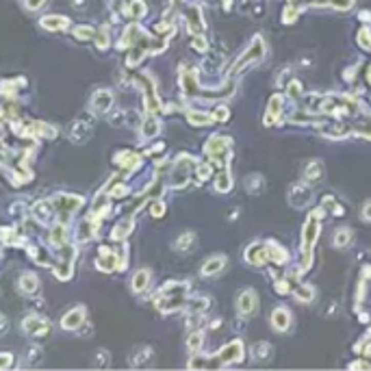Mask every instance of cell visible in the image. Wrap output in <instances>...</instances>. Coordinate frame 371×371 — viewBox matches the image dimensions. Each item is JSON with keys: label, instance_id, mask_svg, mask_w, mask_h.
<instances>
[{"label": "cell", "instance_id": "obj_7", "mask_svg": "<svg viewBox=\"0 0 371 371\" xmlns=\"http://www.w3.org/2000/svg\"><path fill=\"white\" fill-rule=\"evenodd\" d=\"M256 306H258V297H256L254 291H243L237 297V309H239L241 315H254Z\"/></svg>", "mask_w": 371, "mask_h": 371}, {"label": "cell", "instance_id": "obj_27", "mask_svg": "<svg viewBox=\"0 0 371 371\" xmlns=\"http://www.w3.org/2000/svg\"><path fill=\"white\" fill-rule=\"evenodd\" d=\"M304 176L309 178V180H315V178H319L321 176V163H317V161H313L311 165H309V169L304 171Z\"/></svg>", "mask_w": 371, "mask_h": 371}, {"label": "cell", "instance_id": "obj_11", "mask_svg": "<svg viewBox=\"0 0 371 371\" xmlns=\"http://www.w3.org/2000/svg\"><path fill=\"white\" fill-rule=\"evenodd\" d=\"M187 22H189V31L193 35H200L204 31V22H202V13L198 7H191L187 11Z\"/></svg>", "mask_w": 371, "mask_h": 371}, {"label": "cell", "instance_id": "obj_39", "mask_svg": "<svg viewBox=\"0 0 371 371\" xmlns=\"http://www.w3.org/2000/svg\"><path fill=\"white\" fill-rule=\"evenodd\" d=\"M193 48H195V50H200V52H206V48H209V43H206V39L202 37V35H198V37L193 39Z\"/></svg>", "mask_w": 371, "mask_h": 371}, {"label": "cell", "instance_id": "obj_37", "mask_svg": "<svg viewBox=\"0 0 371 371\" xmlns=\"http://www.w3.org/2000/svg\"><path fill=\"white\" fill-rule=\"evenodd\" d=\"M254 356L256 358H267L269 356V345L267 343H258L256 350H254Z\"/></svg>", "mask_w": 371, "mask_h": 371}, {"label": "cell", "instance_id": "obj_36", "mask_svg": "<svg viewBox=\"0 0 371 371\" xmlns=\"http://www.w3.org/2000/svg\"><path fill=\"white\" fill-rule=\"evenodd\" d=\"M200 345H202V334L198 332V334H191V337H189V350H200Z\"/></svg>", "mask_w": 371, "mask_h": 371}, {"label": "cell", "instance_id": "obj_5", "mask_svg": "<svg viewBox=\"0 0 371 371\" xmlns=\"http://www.w3.org/2000/svg\"><path fill=\"white\" fill-rule=\"evenodd\" d=\"M217 360H222V363H241L243 360V343L241 341L226 343V345L220 350V354H217Z\"/></svg>", "mask_w": 371, "mask_h": 371}, {"label": "cell", "instance_id": "obj_45", "mask_svg": "<svg viewBox=\"0 0 371 371\" xmlns=\"http://www.w3.org/2000/svg\"><path fill=\"white\" fill-rule=\"evenodd\" d=\"M9 360H11V356L0 354V367H7V365H9Z\"/></svg>", "mask_w": 371, "mask_h": 371}, {"label": "cell", "instance_id": "obj_43", "mask_svg": "<svg viewBox=\"0 0 371 371\" xmlns=\"http://www.w3.org/2000/svg\"><path fill=\"white\" fill-rule=\"evenodd\" d=\"M276 291L278 293H289V280H280V282H276Z\"/></svg>", "mask_w": 371, "mask_h": 371}, {"label": "cell", "instance_id": "obj_31", "mask_svg": "<svg viewBox=\"0 0 371 371\" xmlns=\"http://www.w3.org/2000/svg\"><path fill=\"white\" fill-rule=\"evenodd\" d=\"M358 43H360V48H365V50H371V31L363 29L358 33Z\"/></svg>", "mask_w": 371, "mask_h": 371}, {"label": "cell", "instance_id": "obj_14", "mask_svg": "<svg viewBox=\"0 0 371 371\" xmlns=\"http://www.w3.org/2000/svg\"><path fill=\"white\" fill-rule=\"evenodd\" d=\"M111 104H113V98H111V94H108V92H98L94 96V100H92V106H94L96 113L108 111V106H111Z\"/></svg>", "mask_w": 371, "mask_h": 371}, {"label": "cell", "instance_id": "obj_24", "mask_svg": "<svg viewBox=\"0 0 371 371\" xmlns=\"http://www.w3.org/2000/svg\"><path fill=\"white\" fill-rule=\"evenodd\" d=\"M35 287H37V280H35L31 274L22 276V280H20V289H22L24 293H31V291H35Z\"/></svg>", "mask_w": 371, "mask_h": 371}, {"label": "cell", "instance_id": "obj_15", "mask_svg": "<svg viewBox=\"0 0 371 371\" xmlns=\"http://www.w3.org/2000/svg\"><path fill=\"white\" fill-rule=\"evenodd\" d=\"M226 267V258L224 256H215V258H209L206 263L202 265V274L204 276H215Z\"/></svg>", "mask_w": 371, "mask_h": 371}, {"label": "cell", "instance_id": "obj_17", "mask_svg": "<svg viewBox=\"0 0 371 371\" xmlns=\"http://www.w3.org/2000/svg\"><path fill=\"white\" fill-rule=\"evenodd\" d=\"M230 187H232V176L228 174V169L224 167V169L220 171V176L215 178V189H217V191H222V193H226Z\"/></svg>", "mask_w": 371, "mask_h": 371}, {"label": "cell", "instance_id": "obj_26", "mask_svg": "<svg viewBox=\"0 0 371 371\" xmlns=\"http://www.w3.org/2000/svg\"><path fill=\"white\" fill-rule=\"evenodd\" d=\"M287 96L291 98V100H297V98H302V85L297 83V80H291L287 87Z\"/></svg>", "mask_w": 371, "mask_h": 371}, {"label": "cell", "instance_id": "obj_9", "mask_svg": "<svg viewBox=\"0 0 371 371\" xmlns=\"http://www.w3.org/2000/svg\"><path fill=\"white\" fill-rule=\"evenodd\" d=\"M282 108H285V102L280 96H274L271 100L267 102V111H265V124H274L278 122V117L282 115Z\"/></svg>", "mask_w": 371, "mask_h": 371}, {"label": "cell", "instance_id": "obj_22", "mask_svg": "<svg viewBox=\"0 0 371 371\" xmlns=\"http://www.w3.org/2000/svg\"><path fill=\"white\" fill-rule=\"evenodd\" d=\"M157 133H159V122L155 117H146V122H143V135L146 137H155Z\"/></svg>", "mask_w": 371, "mask_h": 371}, {"label": "cell", "instance_id": "obj_48", "mask_svg": "<svg viewBox=\"0 0 371 371\" xmlns=\"http://www.w3.org/2000/svg\"><path fill=\"white\" fill-rule=\"evenodd\" d=\"M367 78H369V80H371V68H369V72H367Z\"/></svg>", "mask_w": 371, "mask_h": 371}, {"label": "cell", "instance_id": "obj_47", "mask_svg": "<svg viewBox=\"0 0 371 371\" xmlns=\"http://www.w3.org/2000/svg\"><path fill=\"white\" fill-rule=\"evenodd\" d=\"M41 3H43V0H29V7H31V9H37Z\"/></svg>", "mask_w": 371, "mask_h": 371}, {"label": "cell", "instance_id": "obj_16", "mask_svg": "<svg viewBox=\"0 0 371 371\" xmlns=\"http://www.w3.org/2000/svg\"><path fill=\"white\" fill-rule=\"evenodd\" d=\"M83 319H85V311L76 309L63 317V328H78V325H83Z\"/></svg>", "mask_w": 371, "mask_h": 371}, {"label": "cell", "instance_id": "obj_28", "mask_svg": "<svg viewBox=\"0 0 371 371\" xmlns=\"http://www.w3.org/2000/svg\"><path fill=\"white\" fill-rule=\"evenodd\" d=\"M246 185H248V191L258 193V191H260V187H258V185H263V178L256 176V174H254V176H248V178H246Z\"/></svg>", "mask_w": 371, "mask_h": 371}, {"label": "cell", "instance_id": "obj_42", "mask_svg": "<svg viewBox=\"0 0 371 371\" xmlns=\"http://www.w3.org/2000/svg\"><path fill=\"white\" fill-rule=\"evenodd\" d=\"M163 213H165V206H163L161 202H155V204H152V215H155V217H161Z\"/></svg>", "mask_w": 371, "mask_h": 371}, {"label": "cell", "instance_id": "obj_41", "mask_svg": "<svg viewBox=\"0 0 371 371\" xmlns=\"http://www.w3.org/2000/svg\"><path fill=\"white\" fill-rule=\"evenodd\" d=\"M76 35H78L80 39H83V37L89 39V37H92V29H89V26H78V29H76Z\"/></svg>", "mask_w": 371, "mask_h": 371}, {"label": "cell", "instance_id": "obj_13", "mask_svg": "<svg viewBox=\"0 0 371 371\" xmlns=\"http://www.w3.org/2000/svg\"><path fill=\"white\" fill-rule=\"evenodd\" d=\"M289 323H291V315H289L285 309H276L271 313V325H274L276 330H280V332L287 330Z\"/></svg>", "mask_w": 371, "mask_h": 371}, {"label": "cell", "instance_id": "obj_19", "mask_svg": "<svg viewBox=\"0 0 371 371\" xmlns=\"http://www.w3.org/2000/svg\"><path fill=\"white\" fill-rule=\"evenodd\" d=\"M148 280H150V271H137V276L133 278V289L135 291H143L146 289V285H148Z\"/></svg>", "mask_w": 371, "mask_h": 371}, {"label": "cell", "instance_id": "obj_20", "mask_svg": "<svg viewBox=\"0 0 371 371\" xmlns=\"http://www.w3.org/2000/svg\"><path fill=\"white\" fill-rule=\"evenodd\" d=\"M350 241H352V232L347 228H341V230H337V234H334V246L337 248H345Z\"/></svg>", "mask_w": 371, "mask_h": 371}, {"label": "cell", "instance_id": "obj_6", "mask_svg": "<svg viewBox=\"0 0 371 371\" xmlns=\"http://www.w3.org/2000/svg\"><path fill=\"white\" fill-rule=\"evenodd\" d=\"M311 200H313V189L309 185H295L289 191V202L293 206H306L311 204Z\"/></svg>", "mask_w": 371, "mask_h": 371}, {"label": "cell", "instance_id": "obj_33", "mask_svg": "<svg viewBox=\"0 0 371 371\" xmlns=\"http://www.w3.org/2000/svg\"><path fill=\"white\" fill-rule=\"evenodd\" d=\"M228 115H230L228 106H217L215 111H213V120H217V122H226V120H228Z\"/></svg>", "mask_w": 371, "mask_h": 371}, {"label": "cell", "instance_id": "obj_40", "mask_svg": "<svg viewBox=\"0 0 371 371\" xmlns=\"http://www.w3.org/2000/svg\"><path fill=\"white\" fill-rule=\"evenodd\" d=\"M209 176H211V165H200L198 167V178L200 180H206Z\"/></svg>", "mask_w": 371, "mask_h": 371}, {"label": "cell", "instance_id": "obj_10", "mask_svg": "<svg viewBox=\"0 0 371 371\" xmlns=\"http://www.w3.org/2000/svg\"><path fill=\"white\" fill-rule=\"evenodd\" d=\"M89 135H92V126L85 124L83 120H78L74 126H72V133H70V139L74 143H83L89 139Z\"/></svg>", "mask_w": 371, "mask_h": 371}, {"label": "cell", "instance_id": "obj_25", "mask_svg": "<svg viewBox=\"0 0 371 371\" xmlns=\"http://www.w3.org/2000/svg\"><path fill=\"white\" fill-rule=\"evenodd\" d=\"M295 295H297V300H302V302H311L313 297H315V291H313L311 287H302L300 285V287L295 289Z\"/></svg>", "mask_w": 371, "mask_h": 371}, {"label": "cell", "instance_id": "obj_12", "mask_svg": "<svg viewBox=\"0 0 371 371\" xmlns=\"http://www.w3.org/2000/svg\"><path fill=\"white\" fill-rule=\"evenodd\" d=\"M265 248H267V256L274 260V263H278V265H282V263H287V250L285 248H280L276 241H267L265 243Z\"/></svg>", "mask_w": 371, "mask_h": 371}, {"label": "cell", "instance_id": "obj_2", "mask_svg": "<svg viewBox=\"0 0 371 371\" xmlns=\"http://www.w3.org/2000/svg\"><path fill=\"white\" fill-rule=\"evenodd\" d=\"M230 146H232V141L228 137H222V135H215V137H211L209 141H206V155H209L211 159L215 161H224L226 165H228V157H230Z\"/></svg>", "mask_w": 371, "mask_h": 371}, {"label": "cell", "instance_id": "obj_1", "mask_svg": "<svg viewBox=\"0 0 371 371\" xmlns=\"http://www.w3.org/2000/svg\"><path fill=\"white\" fill-rule=\"evenodd\" d=\"M319 215H321V211H317L315 215H311L309 222H306L304 228H302V252H304L302 267H304V269H309V265H311L313 246H315V241H317V237H319V222H317Z\"/></svg>", "mask_w": 371, "mask_h": 371}, {"label": "cell", "instance_id": "obj_8", "mask_svg": "<svg viewBox=\"0 0 371 371\" xmlns=\"http://www.w3.org/2000/svg\"><path fill=\"white\" fill-rule=\"evenodd\" d=\"M246 260L252 263V265H265L269 260L265 243H252V246L246 250Z\"/></svg>", "mask_w": 371, "mask_h": 371}, {"label": "cell", "instance_id": "obj_23", "mask_svg": "<svg viewBox=\"0 0 371 371\" xmlns=\"http://www.w3.org/2000/svg\"><path fill=\"white\" fill-rule=\"evenodd\" d=\"M193 241H195V237H193V232H185L183 237L178 239V243H176V248L180 250V252H185V250H189L193 246Z\"/></svg>", "mask_w": 371, "mask_h": 371}, {"label": "cell", "instance_id": "obj_3", "mask_svg": "<svg viewBox=\"0 0 371 371\" xmlns=\"http://www.w3.org/2000/svg\"><path fill=\"white\" fill-rule=\"evenodd\" d=\"M263 52H265V43L260 37H254V41H252V46L241 54V57L237 59V63H234V68L230 70V76L232 74H239V72L248 66V63L252 61H258V59H263Z\"/></svg>", "mask_w": 371, "mask_h": 371}, {"label": "cell", "instance_id": "obj_35", "mask_svg": "<svg viewBox=\"0 0 371 371\" xmlns=\"http://www.w3.org/2000/svg\"><path fill=\"white\" fill-rule=\"evenodd\" d=\"M130 13L135 15V17H139V15H143L146 13V5L141 3V0H135V3L130 5Z\"/></svg>", "mask_w": 371, "mask_h": 371}, {"label": "cell", "instance_id": "obj_21", "mask_svg": "<svg viewBox=\"0 0 371 371\" xmlns=\"http://www.w3.org/2000/svg\"><path fill=\"white\" fill-rule=\"evenodd\" d=\"M189 122L195 124V126H206L213 122V115H206V113H189Z\"/></svg>", "mask_w": 371, "mask_h": 371}, {"label": "cell", "instance_id": "obj_38", "mask_svg": "<svg viewBox=\"0 0 371 371\" xmlns=\"http://www.w3.org/2000/svg\"><path fill=\"white\" fill-rule=\"evenodd\" d=\"M321 3H330L332 7L343 9V11H345V9H350V7H352V0H321Z\"/></svg>", "mask_w": 371, "mask_h": 371}, {"label": "cell", "instance_id": "obj_46", "mask_svg": "<svg viewBox=\"0 0 371 371\" xmlns=\"http://www.w3.org/2000/svg\"><path fill=\"white\" fill-rule=\"evenodd\" d=\"M7 330V319L3 317V315H0V334H3Z\"/></svg>", "mask_w": 371, "mask_h": 371}, {"label": "cell", "instance_id": "obj_30", "mask_svg": "<svg viewBox=\"0 0 371 371\" xmlns=\"http://www.w3.org/2000/svg\"><path fill=\"white\" fill-rule=\"evenodd\" d=\"M130 228H133V224H130V222H124L122 226H117V228L113 230V239H117V241H120V239H124L126 234L130 232Z\"/></svg>", "mask_w": 371, "mask_h": 371}, {"label": "cell", "instance_id": "obj_34", "mask_svg": "<svg viewBox=\"0 0 371 371\" xmlns=\"http://www.w3.org/2000/svg\"><path fill=\"white\" fill-rule=\"evenodd\" d=\"M41 24L48 26V29H59V26H66L68 22L63 20V17H46V20H43Z\"/></svg>", "mask_w": 371, "mask_h": 371}, {"label": "cell", "instance_id": "obj_32", "mask_svg": "<svg viewBox=\"0 0 371 371\" xmlns=\"http://www.w3.org/2000/svg\"><path fill=\"white\" fill-rule=\"evenodd\" d=\"M220 63H222V57H215V54H211V57L204 61V70L206 72H215V70H220Z\"/></svg>", "mask_w": 371, "mask_h": 371}, {"label": "cell", "instance_id": "obj_29", "mask_svg": "<svg viewBox=\"0 0 371 371\" xmlns=\"http://www.w3.org/2000/svg\"><path fill=\"white\" fill-rule=\"evenodd\" d=\"M300 11H302L300 7H293V5H289V7L285 9V11H282V20H285V22H293L295 17L300 15Z\"/></svg>", "mask_w": 371, "mask_h": 371}, {"label": "cell", "instance_id": "obj_18", "mask_svg": "<svg viewBox=\"0 0 371 371\" xmlns=\"http://www.w3.org/2000/svg\"><path fill=\"white\" fill-rule=\"evenodd\" d=\"M24 328H26V332L43 334V332H46V321L39 319V317H29V319L24 321Z\"/></svg>", "mask_w": 371, "mask_h": 371}, {"label": "cell", "instance_id": "obj_44", "mask_svg": "<svg viewBox=\"0 0 371 371\" xmlns=\"http://www.w3.org/2000/svg\"><path fill=\"white\" fill-rule=\"evenodd\" d=\"M363 217H365L367 222H371V202H367V204H365V209H363Z\"/></svg>", "mask_w": 371, "mask_h": 371}, {"label": "cell", "instance_id": "obj_4", "mask_svg": "<svg viewBox=\"0 0 371 371\" xmlns=\"http://www.w3.org/2000/svg\"><path fill=\"white\" fill-rule=\"evenodd\" d=\"M193 165H195V161L191 157H187V155L180 157L178 163H176V167H174V171H171V185H174V187H185Z\"/></svg>", "mask_w": 371, "mask_h": 371}]
</instances>
